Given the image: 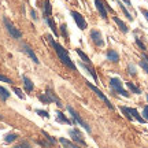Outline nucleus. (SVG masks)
Returning a JSON list of instances; mask_svg holds the SVG:
<instances>
[{
	"label": "nucleus",
	"mask_w": 148,
	"mask_h": 148,
	"mask_svg": "<svg viewBox=\"0 0 148 148\" xmlns=\"http://www.w3.org/2000/svg\"><path fill=\"white\" fill-rule=\"evenodd\" d=\"M138 66H140V67H141V69L148 74V62H145V60L141 59V60H138Z\"/></svg>",
	"instance_id": "obj_31"
},
{
	"label": "nucleus",
	"mask_w": 148,
	"mask_h": 148,
	"mask_svg": "<svg viewBox=\"0 0 148 148\" xmlns=\"http://www.w3.org/2000/svg\"><path fill=\"white\" fill-rule=\"evenodd\" d=\"M47 95L49 96L51 101H52V103H55V104H56L58 107H62V106H63V104H62V101H60V99H59L58 96L53 93V90L51 89V88H47Z\"/></svg>",
	"instance_id": "obj_17"
},
{
	"label": "nucleus",
	"mask_w": 148,
	"mask_h": 148,
	"mask_svg": "<svg viewBox=\"0 0 148 148\" xmlns=\"http://www.w3.org/2000/svg\"><path fill=\"white\" fill-rule=\"evenodd\" d=\"M42 10H44V18L52 15V5H51V1H49V0H45V1H44Z\"/></svg>",
	"instance_id": "obj_18"
},
{
	"label": "nucleus",
	"mask_w": 148,
	"mask_h": 148,
	"mask_svg": "<svg viewBox=\"0 0 148 148\" xmlns=\"http://www.w3.org/2000/svg\"><path fill=\"white\" fill-rule=\"evenodd\" d=\"M42 134L45 136V138H47V140H48V141H49L51 144H52V145H55V144H56V140H55V138H53L52 136H51V134H48V133L45 132V130H42Z\"/></svg>",
	"instance_id": "obj_30"
},
{
	"label": "nucleus",
	"mask_w": 148,
	"mask_h": 148,
	"mask_svg": "<svg viewBox=\"0 0 148 148\" xmlns=\"http://www.w3.org/2000/svg\"><path fill=\"white\" fill-rule=\"evenodd\" d=\"M106 58H107L108 62H111V63H118V62H119V59H121V56H119V53H118L116 49L110 48V49H107Z\"/></svg>",
	"instance_id": "obj_11"
},
{
	"label": "nucleus",
	"mask_w": 148,
	"mask_h": 148,
	"mask_svg": "<svg viewBox=\"0 0 148 148\" xmlns=\"http://www.w3.org/2000/svg\"><path fill=\"white\" fill-rule=\"evenodd\" d=\"M93 3H95V7H96V10H97V12H99V15L103 19H107L108 11L106 8V0H93Z\"/></svg>",
	"instance_id": "obj_10"
},
{
	"label": "nucleus",
	"mask_w": 148,
	"mask_h": 148,
	"mask_svg": "<svg viewBox=\"0 0 148 148\" xmlns=\"http://www.w3.org/2000/svg\"><path fill=\"white\" fill-rule=\"evenodd\" d=\"M141 115H143V118L148 122V104H145V106L143 107V111H141Z\"/></svg>",
	"instance_id": "obj_34"
},
{
	"label": "nucleus",
	"mask_w": 148,
	"mask_h": 148,
	"mask_svg": "<svg viewBox=\"0 0 148 148\" xmlns=\"http://www.w3.org/2000/svg\"><path fill=\"white\" fill-rule=\"evenodd\" d=\"M22 79H23V85H25V90L26 92H32L33 89H34V84L32 82V79L29 78L27 75H23L22 77Z\"/></svg>",
	"instance_id": "obj_19"
},
{
	"label": "nucleus",
	"mask_w": 148,
	"mask_h": 148,
	"mask_svg": "<svg viewBox=\"0 0 148 148\" xmlns=\"http://www.w3.org/2000/svg\"><path fill=\"white\" fill-rule=\"evenodd\" d=\"M12 90H14V93H15V95L18 96L19 99H25V95L22 93V90L19 89V88H16V86H14V88H12Z\"/></svg>",
	"instance_id": "obj_32"
},
{
	"label": "nucleus",
	"mask_w": 148,
	"mask_h": 148,
	"mask_svg": "<svg viewBox=\"0 0 148 148\" xmlns=\"http://www.w3.org/2000/svg\"><path fill=\"white\" fill-rule=\"evenodd\" d=\"M121 1H123V3H125V4L129 7V8H132V7H133V5H132V1H130V0H121Z\"/></svg>",
	"instance_id": "obj_39"
},
{
	"label": "nucleus",
	"mask_w": 148,
	"mask_h": 148,
	"mask_svg": "<svg viewBox=\"0 0 148 148\" xmlns=\"http://www.w3.org/2000/svg\"><path fill=\"white\" fill-rule=\"evenodd\" d=\"M36 114H38V115L42 116V118H48V116H49L48 111H45V110H36Z\"/></svg>",
	"instance_id": "obj_35"
},
{
	"label": "nucleus",
	"mask_w": 148,
	"mask_h": 148,
	"mask_svg": "<svg viewBox=\"0 0 148 148\" xmlns=\"http://www.w3.org/2000/svg\"><path fill=\"white\" fill-rule=\"evenodd\" d=\"M16 138H18V134H16V133H8V134L4 136V143L11 144V143H14Z\"/></svg>",
	"instance_id": "obj_23"
},
{
	"label": "nucleus",
	"mask_w": 148,
	"mask_h": 148,
	"mask_svg": "<svg viewBox=\"0 0 148 148\" xmlns=\"http://www.w3.org/2000/svg\"><path fill=\"white\" fill-rule=\"evenodd\" d=\"M70 15L73 16L74 22H75V25H77V27H78L79 30L88 29V22H86V19L84 18L82 14H79L78 11H75V10H71L70 11Z\"/></svg>",
	"instance_id": "obj_6"
},
{
	"label": "nucleus",
	"mask_w": 148,
	"mask_h": 148,
	"mask_svg": "<svg viewBox=\"0 0 148 148\" xmlns=\"http://www.w3.org/2000/svg\"><path fill=\"white\" fill-rule=\"evenodd\" d=\"M89 37L96 47H99V48L104 47V38H103V34H101V32L99 29H90Z\"/></svg>",
	"instance_id": "obj_8"
},
{
	"label": "nucleus",
	"mask_w": 148,
	"mask_h": 148,
	"mask_svg": "<svg viewBox=\"0 0 148 148\" xmlns=\"http://www.w3.org/2000/svg\"><path fill=\"white\" fill-rule=\"evenodd\" d=\"M59 143H60V144H63V145H66V147H73V148H77V144L74 143L73 140L70 141V140H67V138L60 137V138H59Z\"/></svg>",
	"instance_id": "obj_25"
},
{
	"label": "nucleus",
	"mask_w": 148,
	"mask_h": 148,
	"mask_svg": "<svg viewBox=\"0 0 148 148\" xmlns=\"http://www.w3.org/2000/svg\"><path fill=\"white\" fill-rule=\"evenodd\" d=\"M75 52H77V55L81 58V60H82V62H85V63H88V64H92V60L88 58V55H86V53H85L81 48H75Z\"/></svg>",
	"instance_id": "obj_20"
},
{
	"label": "nucleus",
	"mask_w": 148,
	"mask_h": 148,
	"mask_svg": "<svg viewBox=\"0 0 148 148\" xmlns=\"http://www.w3.org/2000/svg\"><path fill=\"white\" fill-rule=\"evenodd\" d=\"M79 66H81V67H82V69H84L85 71H86V73L89 74V75L92 77V78L95 79V84H96V82H99V77H97V74H96L95 70H93L92 67H90V64L85 63V62H82V60H81V62H79Z\"/></svg>",
	"instance_id": "obj_13"
},
{
	"label": "nucleus",
	"mask_w": 148,
	"mask_h": 148,
	"mask_svg": "<svg viewBox=\"0 0 148 148\" xmlns=\"http://www.w3.org/2000/svg\"><path fill=\"white\" fill-rule=\"evenodd\" d=\"M60 34H62V37H63L64 40L69 41V33H67V26H66V23H62V25H60Z\"/></svg>",
	"instance_id": "obj_27"
},
{
	"label": "nucleus",
	"mask_w": 148,
	"mask_h": 148,
	"mask_svg": "<svg viewBox=\"0 0 148 148\" xmlns=\"http://www.w3.org/2000/svg\"><path fill=\"white\" fill-rule=\"evenodd\" d=\"M138 10H140V12H141V14H143V16L145 18V21L148 22V8H145V7H143V5H141V7H138Z\"/></svg>",
	"instance_id": "obj_33"
},
{
	"label": "nucleus",
	"mask_w": 148,
	"mask_h": 148,
	"mask_svg": "<svg viewBox=\"0 0 148 148\" xmlns=\"http://www.w3.org/2000/svg\"><path fill=\"white\" fill-rule=\"evenodd\" d=\"M22 51H23V52H26V55H27V56H29L30 59H32V60H33V62H34L36 64L40 63V60H38V58L36 56V53H34V51L32 49V47H29L27 44H22Z\"/></svg>",
	"instance_id": "obj_14"
},
{
	"label": "nucleus",
	"mask_w": 148,
	"mask_h": 148,
	"mask_svg": "<svg viewBox=\"0 0 148 148\" xmlns=\"http://www.w3.org/2000/svg\"><path fill=\"white\" fill-rule=\"evenodd\" d=\"M127 71H129V74H130V75H133V77H134V75H136L137 69H136V66H134V64L129 63V64H127Z\"/></svg>",
	"instance_id": "obj_29"
},
{
	"label": "nucleus",
	"mask_w": 148,
	"mask_h": 148,
	"mask_svg": "<svg viewBox=\"0 0 148 148\" xmlns=\"http://www.w3.org/2000/svg\"><path fill=\"white\" fill-rule=\"evenodd\" d=\"M67 111H69V112H70V115H71V121H73V125H75V123H79V125H81V126L84 127V129H85V130H86L88 133L92 132V129H90V126L88 125V123H86V122L84 121V119H82V118H81V115H79L78 112H77V111L74 110L73 107H71V106H67Z\"/></svg>",
	"instance_id": "obj_4"
},
{
	"label": "nucleus",
	"mask_w": 148,
	"mask_h": 148,
	"mask_svg": "<svg viewBox=\"0 0 148 148\" xmlns=\"http://www.w3.org/2000/svg\"><path fill=\"white\" fill-rule=\"evenodd\" d=\"M86 86H88L89 89H92V90H93V92H95L96 95H97V97H99V99H100L101 101H104V103H106V106L108 107L110 110H114V106L111 104V101L108 100V97H107V96L104 95V93H103V92H101V90L99 89L97 86H96V85H93V84H92V82H89V81H86Z\"/></svg>",
	"instance_id": "obj_7"
},
{
	"label": "nucleus",
	"mask_w": 148,
	"mask_h": 148,
	"mask_svg": "<svg viewBox=\"0 0 148 148\" xmlns=\"http://www.w3.org/2000/svg\"><path fill=\"white\" fill-rule=\"evenodd\" d=\"M141 59H143V60H145V62H148V53H147V51H143V52H141Z\"/></svg>",
	"instance_id": "obj_38"
},
{
	"label": "nucleus",
	"mask_w": 148,
	"mask_h": 148,
	"mask_svg": "<svg viewBox=\"0 0 148 148\" xmlns=\"http://www.w3.org/2000/svg\"><path fill=\"white\" fill-rule=\"evenodd\" d=\"M3 23H4L5 29H7V32L10 33L11 37H14L15 40H19V38H22V32L18 29V27L12 23V22L7 18V16H3Z\"/></svg>",
	"instance_id": "obj_5"
},
{
	"label": "nucleus",
	"mask_w": 148,
	"mask_h": 148,
	"mask_svg": "<svg viewBox=\"0 0 148 148\" xmlns=\"http://www.w3.org/2000/svg\"><path fill=\"white\" fill-rule=\"evenodd\" d=\"M119 110L123 112V115L126 116L129 121H133V119H136V121H138L140 123H145V119L143 118V115L141 114H138V111L136 110V108H133V107H125V106H121L119 107Z\"/></svg>",
	"instance_id": "obj_2"
},
{
	"label": "nucleus",
	"mask_w": 148,
	"mask_h": 148,
	"mask_svg": "<svg viewBox=\"0 0 148 148\" xmlns=\"http://www.w3.org/2000/svg\"><path fill=\"white\" fill-rule=\"evenodd\" d=\"M56 121L62 122V123H64V125H73V121H71V119H69V118L64 115L60 110H56Z\"/></svg>",
	"instance_id": "obj_16"
},
{
	"label": "nucleus",
	"mask_w": 148,
	"mask_h": 148,
	"mask_svg": "<svg viewBox=\"0 0 148 148\" xmlns=\"http://www.w3.org/2000/svg\"><path fill=\"white\" fill-rule=\"evenodd\" d=\"M145 99H147V103H148V93H147V95H145Z\"/></svg>",
	"instance_id": "obj_40"
},
{
	"label": "nucleus",
	"mask_w": 148,
	"mask_h": 148,
	"mask_svg": "<svg viewBox=\"0 0 148 148\" xmlns=\"http://www.w3.org/2000/svg\"><path fill=\"white\" fill-rule=\"evenodd\" d=\"M45 22L48 23V26L51 27V30H52L53 34H55V36H59V34H58V29H56V25H55V22H53L52 16H47V18H45Z\"/></svg>",
	"instance_id": "obj_21"
},
{
	"label": "nucleus",
	"mask_w": 148,
	"mask_h": 148,
	"mask_svg": "<svg viewBox=\"0 0 148 148\" xmlns=\"http://www.w3.org/2000/svg\"><path fill=\"white\" fill-rule=\"evenodd\" d=\"M10 92H8V89H5V88H3L1 85H0V99L3 101H5L8 97H10Z\"/></svg>",
	"instance_id": "obj_24"
},
{
	"label": "nucleus",
	"mask_w": 148,
	"mask_h": 148,
	"mask_svg": "<svg viewBox=\"0 0 148 148\" xmlns=\"http://www.w3.org/2000/svg\"><path fill=\"white\" fill-rule=\"evenodd\" d=\"M47 40L49 41V44L52 45L53 49H55V52H56V55H58L59 60H60V62H62V63H63L66 67H69L70 70L75 71V70H77V67H75L74 62L71 60V58L69 56V52H67V49H66V48H64L62 44H59V42L55 41V40H53V37L47 36Z\"/></svg>",
	"instance_id": "obj_1"
},
{
	"label": "nucleus",
	"mask_w": 148,
	"mask_h": 148,
	"mask_svg": "<svg viewBox=\"0 0 148 148\" xmlns=\"http://www.w3.org/2000/svg\"><path fill=\"white\" fill-rule=\"evenodd\" d=\"M30 15H32V19H33V21H37V19H38L36 10H30Z\"/></svg>",
	"instance_id": "obj_37"
},
{
	"label": "nucleus",
	"mask_w": 148,
	"mask_h": 148,
	"mask_svg": "<svg viewBox=\"0 0 148 148\" xmlns=\"http://www.w3.org/2000/svg\"><path fill=\"white\" fill-rule=\"evenodd\" d=\"M38 100L41 101V103H44V104H51V103H52L51 99H49V96L47 95V92L42 93V95H38Z\"/></svg>",
	"instance_id": "obj_26"
},
{
	"label": "nucleus",
	"mask_w": 148,
	"mask_h": 148,
	"mask_svg": "<svg viewBox=\"0 0 148 148\" xmlns=\"http://www.w3.org/2000/svg\"><path fill=\"white\" fill-rule=\"evenodd\" d=\"M110 86H111V90H112L114 93H119V95H122L123 97H129V92L123 88V82H122L118 77H111Z\"/></svg>",
	"instance_id": "obj_3"
},
{
	"label": "nucleus",
	"mask_w": 148,
	"mask_h": 148,
	"mask_svg": "<svg viewBox=\"0 0 148 148\" xmlns=\"http://www.w3.org/2000/svg\"><path fill=\"white\" fill-rule=\"evenodd\" d=\"M134 42H136V45H137L141 51H147V45H145V44H144V42L141 41L138 37H136V38H134Z\"/></svg>",
	"instance_id": "obj_28"
},
{
	"label": "nucleus",
	"mask_w": 148,
	"mask_h": 148,
	"mask_svg": "<svg viewBox=\"0 0 148 148\" xmlns=\"http://www.w3.org/2000/svg\"><path fill=\"white\" fill-rule=\"evenodd\" d=\"M112 21H114L116 25H118V27H119V30H121L122 33H125V34H126V33H129V30H130V29H129V26H127V23L122 21V19L118 15H116V14L112 16Z\"/></svg>",
	"instance_id": "obj_12"
},
{
	"label": "nucleus",
	"mask_w": 148,
	"mask_h": 148,
	"mask_svg": "<svg viewBox=\"0 0 148 148\" xmlns=\"http://www.w3.org/2000/svg\"><path fill=\"white\" fill-rule=\"evenodd\" d=\"M69 136L77 145H86L84 137H82V133L79 132L78 129H75V127L74 129H69Z\"/></svg>",
	"instance_id": "obj_9"
},
{
	"label": "nucleus",
	"mask_w": 148,
	"mask_h": 148,
	"mask_svg": "<svg viewBox=\"0 0 148 148\" xmlns=\"http://www.w3.org/2000/svg\"><path fill=\"white\" fill-rule=\"evenodd\" d=\"M116 4H118V7L121 8L122 12L125 14V16H126L127 19H129V22H133V21H134V16H133L132 14H130V11L126 8V4H125L123 1H121V0H116Z\"/></svg>",
	"instance_id": "obj_15"
},
{
	"label": "nucleus",
	"mask_w": 148,
	"mask_h": 148,
	"mask_svg": "<svg viewBox=\"0 0 148 148\" xmlns=\"http://www.w3.org/2000/svg\"><path fill=\"white\" fill-rule=\"evenodd\" d=\"M126 86H127V89L130 90L132 93H134V95H141V89H140V88H137V86L133 84V82L127 81V82H126Z\"/></svg>",
	"instance_id": "obj_22"
},
{
	"label": "nucleus",
	"mask_w": 148,
	"mask_h": 148,
	"mask_svg": "<svg viewBox=\"0 0 148 148\" xmlns=\"http://www.w3.org/2000/svg\"><path fill=\"white\" fill-rule=\"evenodd\" d=\"M0 81H3V82H7V84H12V81H11V78H8V77H5V75H3V74H0Z\"/></svg>",
	"instance_id": "obj_36"
}]
</instances>
